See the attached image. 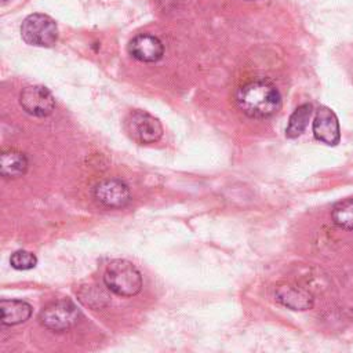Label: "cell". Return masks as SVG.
I'll use <instances>...</instances> for the list:
<instances>
[{"label":"cell","instance_id":"cell-10","mask_svg":"<svg viewBox=\"0 0 353 353\" xmlns=\"http://www.w3.org/2000/svg\"><path fill=\"white\" fill-rule=\"evenodd\" d=\"M276 301L291 310H307L313 306V296L309 291L295 285L283 284L276 288Z\"/></svg>","mask_w":353,"mask_h":353},{"label":"cell","instance_id":"cell-6","mask_svg":"<svg viewBox=\"0 0 353 353\" xmlns=\"http://www.w3.org/2000/svg\"><path fill=\"white\" fill-rule=\"evenodd\" d=\"M19 103L22 109L34 117L50 116L55 108L51 91L44 85H28L21 91Z\"/></svg>","mask_w":353,"mask_h":353},{"label":"cell","instance_id":"cell-13","mask_svg":"<svg viewBox=\"0 0 353 353\" xmlns=\"http://www.w3.org/2000/svg\"><path fill=\"white\" fill-rule=\"evenodd\" d=\"M310 116H312V105L310 103L299 105L288 119V125L285 128V137L291 138V139L299 137L307 127Z\"/></svg>","mask_w":353,"mask_h":353},{"label":"cell","instance_id":"cell-3","mask_svg":"<svg viewBox=\"0 0 353 353\" xmlns=\"http://www.w3.org/2000/svg\"><path fill=\"white\" fill-rule=\"evenodd\" d=\"M21 36L23 41L30 46L52 47L58 40V28L51 17L34 12L23 19Z\"/></svg>","mask_w":353,"mask_h":353},{"label":"cell","instance_id":"cell-12","mask_svg":"<svg viewBox=\"0 0 353 353\" xmlns=\"http://www.w3.org/2000/svg\"><path fill=\"white\" fill-rule=\"evenodd\" d=\"M28 157L25 153L8 149L0 156V174L7 179H14L22 176L28 170Z\"/></svg>","mask_w":353,"mask_h":353},{"label":"cell","instance_id":"cell-5","mask_svg":"<svg viewBox=\"0 0 353 353\" xmlns=\"http://www.w3.org/2000/svg\"><path fill=\"white\" fill-rule=\"evenodd\" d=\"M80 319L79 307L69 299H59L48 303L39 314L40 323L55 332L68 331L77 324Z\"/></svg>","mask_w":353,"mask_h":353},{"label":"cell","instance_id":"cell-4","mask_svg":"<svg viewBox=\"0 0 353 353\" xmlns=\"http://www.w3.org/2000/svg\"><path fill=\"white\" fill-rule=\"evenodd\" d=\"M124 130L127 135L139 145L157 142L163 135L160 121L143 110H132L124 119Z\"/></svg>","mask_w":353,"mask_h":353},{"label":"cell","instance_id":"cell-16","mask_svg":"<svg viewBox=\"0 0 353 353\" xmlns=\"http://www.w3.org/2000/svg\"><path fill=\"white\" fill-rule=\"evenodd\" d=\"M3 1H7V0H3Z\"/></svg>","mask_w":353,"mask_h":353},{"label":"cell","instance_id":"cell-9","mask_svg":"<svg viewBox=\"0 0 353 353\" xmlns=\"http://www.w3.org/2000/svg\"><path fill=\"white\" fill-rule=\"evenodd\" d=\"M128 52L132 55V58L141 62L152 63L161 59L164 54V47L159 37L153 34L141 33L130 41Z\"/></svg>","mask_w":353,"mask_h":353},{"label":"cell","instance_id":"cell-11","mask_svg":"<svg viewBox=\"0 0 353 353\" xmlns=\"http://www.w3.org/2000/svg\"><path fill=\"white\" fill-rule=\"evenodd\" d=\"M0 312L3 325H17L30 317L32 306L21 299H1Z\"/></svg>","mask_w":353,"mask_h":353},{"label":"cell","instance_id":"cell-2","mask_svg":"<svg viewBox=\"0 0 353 353\" xmlns=\"http://www.w3.org/2000/svg\"><path fill=\"white\" fill-rule=\"evenodd\" d=\"M103 283L109 291L119 296H135L142 290L141 272L125 259H113L105 269Z\"/></svg>","mask_w":353,"mask_h":353},{"label":"cell","instance_id":"cell-14","mask_svg":"<svg viewBox=\"0 0 353 353\" xmlns=\"http://www.w3.org/2000/svg\"><path fill=\"white\" fill-rule=\"evenodd\" d=\"M331 216L336 226L346 230H353V199H345L335 203Z\"/></svg>","mask_w":353,"mask_h":353},{"label":"cell","instance_id":"cell-1","mask_svg":"<svg viewBox=\"0 0 353 353\" xmlns=\"http://www.w3.org/2000/svg\"><path fill=\"white\" fill-rule=\"evenodd\" d=\"M240 110L251 119H266L281 108V95L274 84L266 80H252L241 85L236 94Z\"/></svg>","mask_w":353,"mask_h":353},{"label":"cell","instance_id":"cell-15","mask_svg":"<svg viewBox=\"0 0 353 353\" xmlns=\"http://www.w3.org/2000/svg\"><path fill=\"white\" fill-rule=\"evenodd\" d=\"M10 263L17 270H29L37 265V258L33 252L26 250H18L11 254Z\"/></svg>","mask_w":353,"mask_h":353},{"label":"cell","instance_id":"cell-8","mask_svg":"<svg viewBox=\"0 0 353 353\" xmlns=\"http://www.w3.org/2000/svg\"><path fill=\"white\" fill-rule=\"evenodd\" d=\"M313 134L316 139L330 146H335L339 142V123L334 110L327 106H320L316 110L313 120Z\"/></svg>","mask_w":353,"mask_h":353},{"label":"cell","instance_id":"cell-7","mask_svg":"<svg viewBox=\"0 0 353 353\" xmlns=\"http://www.w3.org/2000/svg\"><path fill=\"white\" fill-rule=\"evenodd\" d=\"M94 197L106 208H123L131 201L127 183L119 178H108L98 182L94 188Z\"/></svg>","mask_w":353,"mask_h":353}]
</instances>
